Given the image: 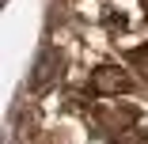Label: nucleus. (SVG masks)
Wrapping results in <instances>:
<instances>
[{
    "mask_svg": "<svg viewBox=\"0 0 148 144\" xmlns=\"http://www.w3.org/2000/svg\"><path fill=\"white\" fill-rule=\"evenodd\" d=\"M140 4H144V15H148V0H140Z\"/></svg>",
    "mask_w": 148,
    "mask_h": 144,
    "instance_id": "39448f33",
    "label": "nucleus"
},
{
    "mask_svg": "<svg viewBox=\"0 0 148 144\" xmlns=\"http://www.w3.org/2000/svg\"><path fill=\"white\" fill-rule=\"evenodd\" d=\"M91 91L103 95V99L125 95V91H129V72L118 68V65H99V68L91 72Z\"/></svg>",
    "mask_w": 148,
    "mask_h": 144,
    "instance_id": "f257e3e1",
    "label": "nucleus"
},
{
    "mask_svg": "<svg viewBox=\"0 0 148 144\" xmlns=\"http://www.w3.org/2000/svg\"><path fill=\"white\" fill-rule=\"evenodd\" d=\"M114 144H148V133L140 125H125V129L114 133Z\"/></svg>",
    "mask_w": 148,
    "mask_h": 144,
    "instance_id": "7ed1b4c3",
    "label": "nucleus"
},
{
    "mask_svg": "<svg viewBox=\"0 0 148 144\" xmlns=\"http://www.w3.org/2000/svg\"><path fill=\"white\" fill-rule=\"evenodd\" d=\"M61 65H65L61 49H42V57L34 61V72H31V87L34 91H49L57 83V76H61Z\"/></svg>",
    "mask_w": 148,
    "mask_h": 144,
    "instance_id": "f03ea898",
    "label": "nucleus"
},
{
    "mask_svg": "<svg viewBox=\"0 0 148 144\" xmlns=\"http://www.w3.org/2000/svg\"><path fill=\"white\" fill-rule=\"evenodd\" d=\"M133 68H140V76L148 80V46H140V49H133Z\"/></svg>",
    "mask_w": 148,
    "mask_h": 144,
    "instance_id": "20e7f679",
    "label": "nucleus"
}]
</instances>
